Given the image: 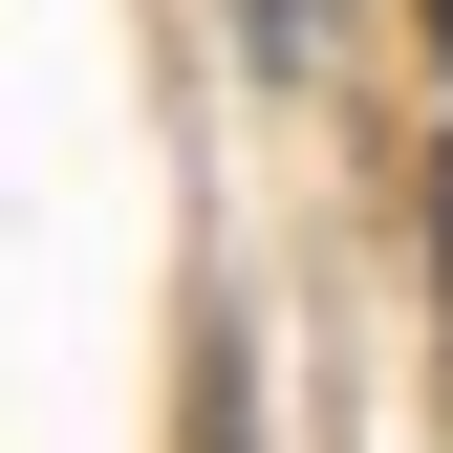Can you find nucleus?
Returning <instances> with one entry per match:
<instances>
[{"label":"nucleus","instance_id":"nucleus-1","mask_svg":"<svg viewBox=\"0 0 453 453\" xmlns=\"http://www.w3.org/2000/svg\"><path fill=\"white\" fill-rule=\"evenodd\" d=\"M195 453H238V346H195Z\"/></svg>","mask_w":453,"mask_h":453}]
</instances>
